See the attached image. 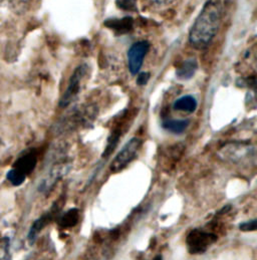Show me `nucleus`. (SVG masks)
<instances>
[{
    "instance_id": "obj_8",
    "label": "nucleus",
    "mask_w": 257,
    "mask_h": 260,
    "mask_svg": "<svg viewBox=\"0 0 257 260\" xmlns=\"http://www.w3.org/2000/svg\"><path fill=\"white\" fill-rule=\"evenodd\" d=\"M37 164H38V154L36 150L31 149L24 152L20 157L17 158V160L14 162L12 166V169L27 177L36 169Z\"/></svg>"
},
{
    "instance_id": "obj_2",
    "label": "nucleus",
    "mask_w": 257,
    "mask_h": 260,
    "mask_svg": "<svg viewBox=\"0 0 257 260\" xmlns=\"http://www.w3.org/2000/svg\"><path fill=\"white\" fill-rule=\"evenodd\" d=\"M218 155L224 161L236 165H254L256 160L255 148L244 143H228L219 150Z\"/></svg>"
},
{
    "instance_id": "obj_17",
    "label": "nucleus",
    "mask_w": 257,
    "mask_h": 260,
    "mask_svg": "<svg viewBox=\"0 0 257 260\" xmlns=\"http://www.w3.org/2000/svg\"><path fill=\"white\" fill-rule=\"evenodd\" d=\"M10 247V239L8 237L0 238V260H12Z\"/></svg>"
},
{
    "instance_id": "obj_1",
    "label": "nucleus",
    "mask_w": 257,
    "mask_h": 260,
    "mask_svg": "<svg viewBox=\"0 0 257 260\" xmlns=\"http://www.w3.org/2000/svg\"><path fill=\"white\" fill-rule=\"evenodd\" d=\"M223 4L221 0H207L194 21L189 42L197 49L207 47L213 41L221 24Z\"/></svg>"
},
{
    "instance_id": "obj_19",
    "label": "nucleus",
    "mask_w": 257,
    "mask_h": 260,
    "mask_svg": "<svg viewBox=\"0 0 257 260\" xmlns=\"http://www.w3.org/2000/svg\"><path fill=\"white\" fill-rule=\"evenodd\" d=\"M256 228V219L243 222V223H241V224L239 225V229H240L241 231H243V232H252V231H255Z\"/></svg>"
},
{
    "instance_id": "obj_20",
    "label": "nucleus",
    "mask_w": 257,
    "mask_h": 260,
    "mask_svg": "<svg viewBox=\"0 0 257 260\" xmlns=\"http://www.w3.org/2000/svg\"><path fill=\"white\" fill-rule=\"evenodd\" d=\"M150 79V75L148 73H141L139 74V77H138V80H137V83L140 85V86H144L148 83Z\"/></svg>"
},
{
    "instance_id": "obj_6",
    "label": "nucleus",
    "mask_w": 257,
    "mask_h": 260,
    "mask_svg": "<svg viewBox=\"0 0 257 260\" xmlns=\"http://www.w3.org/2000/svg\"><path fill=\"white\" fill-rule=\"evenodd\" d=\"M142 146V140L135 137L132 138L123 149L118 153L115 159L112 161L110 170L113 173H118L124 170L128 164L136 158L140 148Z\"/></svg>"
},
{
    "instance_id": "obj_12",
    "label": "nucleus",
    "mask_w": 257,
    "mask_h": 260,
    "mask_svg": "<svg viewBox=\"0 0 257 260\" xmlns=\"http://www.w3.org/2000/svg\"><path fill=\"white\" fill-rule=\"evenodd\" d=\"M80 221V211L77 208H72L66 213L61 214L57 222L61 228H72L75 227Z\"/></svg>"
},
{
    "instance_id": "obj_14",
    "label": "nucleus",
    "mask_w": 257,
    "mask_h": 260,
    "mask_svg": "<svg viewBox=\"0 0 257 260\" xmlns=\"http://www.w3.org/2000/svg\"><path fill=\"white\" fill-rule=\"evenodd\" d=\"M189 124L188 120H167L163 123V128L174 134H181L188 128Z\"/></svg>"
},
{
    "instance_id": "obj_7",
    "label": "nucleus",
    "mask_w": 257,
    "mask_h": 260,
    "mask_svg": "<svg viewBox=\"0 0 257 260\" xmlns=\"http://www.w3.org/2000/svg\"><path fill=\"white\" fill-rule=\"evenodd\" d=\"M149 48L150 44L145 41L135 43L130 47L128 51V66L132 75L135 76L139 74Z\"/></svg>"
},
{
    "instance_id": "obj_9",
    "label": "nucleus",
    "mask_w": 257,
    "mask_h": 260,
    "mask_svg": "<svg viewBox=\"0 0 257 260\" xmlns=\"http://www.w3.org/2000/svg\"><path fill=\"white\" fill-rule=\"evenodd\" d=\"M57 211H58L57 206H53L48 212L44 213L43 215L34 222V224L31 225V227L28 231V234H27V239L30 244H34L36 242L39 234L42 232V230L47 224L50 223V221L54 218V215L56 214Z\"/></svg>"
},
{
    "instance_id": "obj_16",
    "label": "nucleus",
    "mask_w": 257,
    "mask_h": 260,
    "mask_svg": "<svg viewBox=\"0 0 257 260\" xmlns=\"http://www.w3.org/2000/svg\"><path fill=\"white\" fill-rule=\"evenodd\" d=\"M120 137H121V132L120 131H115L111 135V137L108 140V144H107V147L105 149V152L103 154V158H108L114 152V150L116 149V147L119 143Z\"/></svg>"
},
{
    "instance_id": "obj_22",
    "label": "nucleus",
    "mask_w": 257,
    "mask_h": 260,
    "mask_svg": "<svg viewBox=\"0 0 257 260\" xmlns=\"http://www.w3.org/2000/svg\"><path fill=\"white\" fill-rule=\"evenodd\" d=\"M153 260H162V256H161V255H158V256H156Z\"/></svg>"
},
{
    "instance_id": "obj_13",
    "label": "nucleus",
    "mask_w": 257,
    "mask_h": 260,
    "mask_svg": "<svg viewBox=\"0 0 257 260\" xmlns=\"http://www.w3.org/2000/svg\"><path fill=\"white\" fill-rule=\"evenodd\" d=\"M106 25L112 29H115L120 32H127L132 29L133 26V19L130 17H126L123 19H112L106 21Z\"/></svg>"
},
{
    "instance_id": "obj_21",
    "label": "nucleus",
    "mask_w": 257,
    "mask_h": 260,
    "mask_svg": "<svg viewBox=\"0 0 257 260\" xmlns=\"http://www.w3.org/2000/svg\"><path fill=\"white\" fill-rule=\"evenodd\" d=\"M149 1L157 6H169L173 4L176 0H149Z\"/></svg>"
},
{
    "instance_id": "obj_10",
    "label": "nucleus",
    "mask_w": 257,
    "mask_h": 260,
    "mask_svg": "<svg viewBox=\"0 0 257 260\" xmlns=\"http://www.w3.org/2000/svg\"><path fill=\"white\" fill-rule=\"evenodd\" d=\"M198 68V62L195 58H189L183 61L177 69L176 75L181 80H188L194 76Z\"/></svg>"
},
{
    "instance_id": "obj_5",
    "label": "nucleus",
    "mask_w": 257,
    "mask_h": 260,
    "mask_svg": "<svg viewBox=\"0 0 257 260\" xmlns=\"http://www.w3.org/2000/svg\"><path fill=\"white\" fill-rule=\"evenodd\" d=\"M217 240V235L202 229H193L187 235L186 243L191 254H202Z\"/></svg>"
},
{
    "instance_id": "obj_11",
    "label": "nucleus",
    "mask_w": 257,
    "mask_h": 260,
    "mask_svg": "<svg viewBox=\"0 0 257 260\" xmlns=\"http://www.w3.org/2000/svg\"><path fill=\"white\" fill-rule=\"evenodd\" d=\"M173 108L176 111L193 113L197 109V101L192 95H184L174 103Z\"/></svg>"
},
{
    "instance_id": "obj_18",
    "label": "nucleus",
    "mask_w": 257,
    "mask_h": 260,
    "mask_svg": "<svg viewBox=\"0 0 257 260\" xmlns=\"http://www.w3.org/2000/svg\"><path fill=\"white\" fill-rule=\"evenodd\" d=\"M117 5L124 10L133 11L136 10L137 0H117Z\"/></svg>"
},
{
    "instance_id": "obj_4",
    "label": "nucleus",
    "mask_w": 257,
    "mask_h": 260,
    "mask_svg": "<svg viewBox=\"0 0 257 260\" xmlns=\"http://www.w3.org/2000/svg\"><path fill=\"white\" fill-rule=\"evenodd\" d=\"M87 72H88V67L85 63L79 66L74 71L70 79L68 88L59 101L60 108L69 107L78 98L79 93L81 92Z\"/></svg>"
},
{
    "instance_id": "obj_15",
    "label": "nucleus",
    "mask_w": 257,
    "mask_h": 260,
    "mask_svg": "<svg viewBox=\"0 0 257 260\" xmlns=\"http://www.w3.org/2000/svg\"><path fill=\"white\" fill-rule=\"evenodd\" d=\"M34 0H0L1 5H7L9 8L17 12L25 11L33 3Z\"/></svg>"
},
{
    "instance_id": "obj_3",
    "label": "nucleus",
    "mask_w": 257,
    "mask_h": 260,
    "mask_svg": "<svg viewBox=\"0 0 257 260\" xmlns=\"http://www.w3.org/2000/svg\"><path fill=\"white\" fill-rule=\"evenodd\" d=\"M97 116V109L91 106L75 108L61 122L63 131H74L89 125Z\"/></svg>"
}]
</instances>
